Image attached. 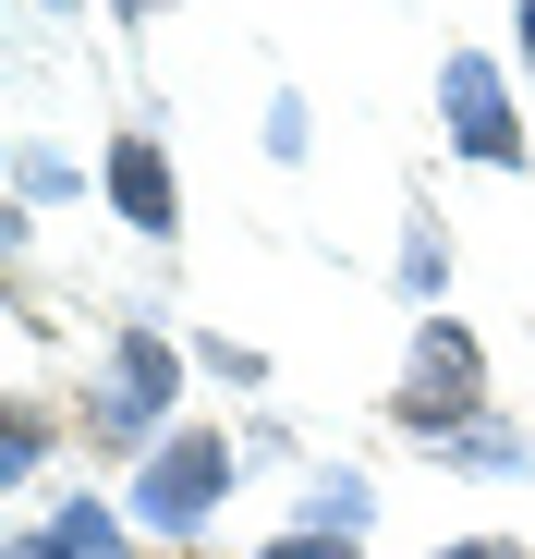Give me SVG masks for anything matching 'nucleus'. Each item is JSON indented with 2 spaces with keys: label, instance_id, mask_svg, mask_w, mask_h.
<instances>
[{
  "label": "nucleus",
  "instance_id": "obj_17",
  "mask_svg": "<svg viewBox=\"0 0 535 559\" xmlns=\"http://www.w3.org/2000/svg\"><path fill=\"white\" fill-rule=\"evenodd\" d=\"M122 13H134V25H146V13H170V0H122Z\"/></svg>",
  "mask_w": 535,
  "mask_h": 559
},
{
  "label": "nucleus",
  "instance_id": "obj_7",
  "mask_svg": "<svg viewBox=\"0 0 535 559\" xmlns=\"http://www.w3.org/2000/svg\"><path fill=\"white\" fill-rule=\"evenodd\" d=\"M49 438H61V414H49L37 390H13V414H0V475H37Z\"/></svg>",
  "mask_w": 535,
  "mask_h": 559
},
{
  "label": "nucleus",
  "instance_id": "obj_4",
  "mask_svg": "<svg viewBox=\"0 0 535 559\" xmlns=\"http://www.w3.org/2000/svg\"><path fill=\"white\" fill-rule=\"evenodd\" d=\"M438 122H451V146L475 170H523V110H511V85L487 49H451L438 61Z\"/></svg>",
  "mask_w": 535,
  "mask_h": 559
},
{
  "label": "nucleus",
  "instance_id": "obj_13",
  "mask_svg": "<svg viewBox=\"0 0 535 559\" xmlns=\"http://www.w3.org/2000/svg\"><path fill=\"white\" fill-rule=\"evenodd\" d=\"M268 559H353V535H329V523H293V535H268Z\"/></svg>",
  "mask_w": 535,
  "mask_h": 559
},
{
  "label": "nucleus",
  "instance_id": "obj_15",
  "mask_svg": "<svg viewBox=\"0 0 535 559\" xmlns=\"http://www.w3.org/2000/svg\"><path fill=\"white\" fill-rule=\"evenodd\" d=\"M511 37H523V61H535V0H523V13H511Z\"/></svg>",
  "mask_w": 535,
  "mask_h": 559
},
{
  "label": "nucleus",
  "instance_id": "obj_3",
  "mask_svg": "<svg viewBox=\"0 0 535 559\" xmlns=\"http://www.w3.org/2000/svg\"><path fill=\"white\" fill-rule=\"evenodd\" d=\"M231 475H243V438H219V426H170V438L134 462V523H146L158 547H195L207 511L231 499Z\"/></svg>",
  "mask_w": 535,
  "mask_h": 559
},
{
  "label": "nucleus",
  "instance_id": "obj_16",
  "mask_svg": "<svg viewBox=\"0 0 535 559\" xmlns=\"http://www.w3.org/2000/svg\"><path fill=\"white\" fill-rule=\"evenodd\" d=\"M0 559H37V523H25V535H13V547H0Z\"/></svg>",
  "mask_w": 535,
  "mask_h": 559
},
{
  "label": "nucleus",
  "instance_id": "obj_18",
  "mask_svg": "<svg viewBox=\"0 0 535 559\" xmlns=\"http://www.w3.org/2000/svg\"><path fill=\"white\" fill-rule=\"evenodd\" d=\"M158 559H219V547H158Z\"/></svg>",
  "mask_w": 535,
  "mask_h": 559
},
{
  "label": "nucleus",
  "instance_id": "obj_2",
  "mask_svg": "<svg viewBox=\"0 0 535 559\" xmlns=\"http://www.w3.org/2000/svg\"><path fill=\"white\" fill-rule=\"evenodd\" d=\"M475 414H487V341H475V317H426L414 353H402V378H390V426L451 450Z\"/></svg>",
  "mask_w": 535,
  "mask_h": 559
},
{
  "label": "nucleus",
  "instance_id": "obj_9",
  "mask_svg": "<svg viewBox=\"0 0 535 559\" xmlns=\"http://www.w3.org/2000/svg\"><path fill=\"white\" fill-rule=\"evenodd\" d=\"M438 462H463V475H475V462H487V475H523V462H535V450L511 438V414H475V426H463L451 450H438Z\"/></svg>",
  "mask_w": 535,
  "mask_h": 559
},
{
  "label": "nucleus",
  "instance_id": "obj_12",
  "mask_svg": "<svg viewBox=\"0 0 535 559\" xmlns=\"http://www.w3.org/2000/svg\"><path fill=\"white\" fill-rule=\"evenodd\" d=\"M13 182H25V195H73V158L61 146H13Z\"/></svg>",
  "mask_w": 535,
  "mask_h": 559
},
{
  "label": "nucleus",
  "instance_id": "obj_6",
  "mask_svg": "<svg viewBox=\"0 0 535 559\" xmlns=\"http://www.w3.org/2000/svg\"><path fill=\"white\" fill-rule=\"evenodd\" d=\"M37 559H134V547H122V511L110 499H61L37 523Z\"/></svg>",
  "mask_w": 535,
  "mask_h": 559
},
{
  "label": "nucleus",
  "instance_id": "obj_8",
  "mask_svg": "<svg viewBox=\"0 0 535 559\" xmlns=\"http://www.w3.org/2000/svg\"><path fill=\"white\" fill-rule=\"evenodd\" d=\"M438 280H451V231H438V207H414L402 219V293L438 305Z\"/></svg>",
  "mask_w": 535,
  "mask_h": 559
},
{
  "label": "nucleus",
  "instance_id": "obj_10",
  "mask_svg": "<svg viewBox=\"0 0 535 559\" xmlns=\"http://www.w3.org/2000/svg\"><path fill=\"white\" fill-rule=\"evenodd\" d=\"M366 511H378V499H366V475H317V523H329V535H353Z\"/></svg>",
  "mask_w": 535,
  "mask_h": 559
},
{
  "label": "nucleus",
  "instance_id": "obj_1",
  "mask_svg": "<svg viewBox=\"0 0 535 559\" xmlns=\"http://www.w3.org/2000/svg\"><path fill=\"white\" fill-rule=\"evenodd\" d=\"M73 426H85V450L146 462L170 426H183V353H170L158 329H122V341H110V365H98V390L73 402Z\"/></svg>",
  "mask_w": 535,
  "mask_h": 559
},
{
  "label": "nucleus",
  "instance_id": "obj_14",
  "mask_svg": "<svg viewBox=\"0 0 535 559\" xmlns=\"http://www.w3.org/2000/svg\"><path fill=\"white\" fill-rule=\"evenodd\" d=\"M438 559H523V535H463V547H438Z\"/></svg>",
  "mask_w": 535,
  "mask_h": 559
},
{
  "label": "nucleus",
  "instance_id": "obj_11",
  "mask_svg": "<svg viewBox=\"0 0 535 559\" xmlns=\"http://www.w3.org/2000/svg\"><path fill=\"white\" fill-rule=\"evenodd\" d=\"M195 365H207V378H219V390H255V378H268V365H255V353H243V341H219V329H207V341H195Z\"/></svg>",
  "mask_w": 535,
  "mask_h": 559
},
{
  "label": "nucleus",
  "instance_id": "obj_5",
  "mask_svg": "<svg viewBox=\"0 0 535 559\" xmlns=\"http://www.w3.org/2000/svg\"><path fill=\"white\" fill-rule=\"evenodd\" d=\"M98 195L122 207V231H146V243H183V170H170V146H158L146 122H122V134L98 146Z\"/></svg>",
  "mask_w": 535,
  "mask_h": 559
}]
</instances>
